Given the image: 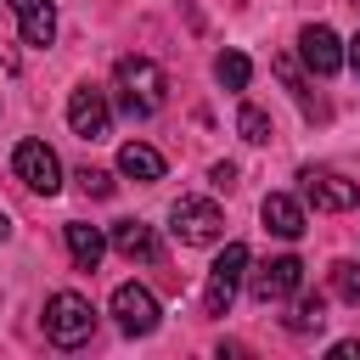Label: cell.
<instances>
[{"label": "cell", "instance_id": "52a82bcc", "mask_svg": "<svg viewBox=\"0 0 360 360\" xmlns=\"http://www.w3.org/2000/svg\"><path fill=\"white\" fill-rule=\"evenodd\" d=\"M304 287V264L292 259V253H281V259H264L259 270H253V281H248V292L259 298V304H281V298H292Z\"/></svg>", "mask_w": 360, "mask_h": 360}, {"label": "cell", "instance_id": "7c38bea8", "mask_svg": "<svg viewBox=\"0 0 360 360\" xmlns=\"http://www.w3.org/2000/svg\"><path fill=\"white\" fill-rule=\"evenodd\" d=\"M11 11H17V28H22V45H34V51H45L51 39H56V11H51V0H6Z\"/></svg>", "mask_w": 360, "mask_h": 360}, {"label": "cell", "instance_id": "ffe728a7", "mask_svg": "<svg viewBox=\"0 0 360 360\" xmlns=\"http://www.w3.org/2000/svg\"><path fill=\"white\" fill-rule=\"evenodd\" d=\"M332 292H338L343 304H360V264L338 259V264H332Z\"/></svg>", "mask_w": 360, "mask_h": 360}, {"label": "cell", "instance_id": "44dd1931", "mask_svg": "<svg viewBox=\"0 0 360 360\" xmlns=\"http://www.w3.org/2000/svg\"><path fill=\"white\" fill-rule=\"evenodd\" d=\"M79 186H84V197H112V174H107V169H90V163H84V169H79Z\"/></svg>", "mask_w": 360, "mask_h": 360}, {"label": "cell", "instance_id": "603a6c76", "mask_svg": "<svg viewBox=\"0 0 360 360\" xmlns=\"http://www.w3.org/2000/svg\"><path fill=\"white\" fill-rule=\"evenodd\" d=\"M332 360H360V343H354V338H343V343H332Z\"/></svg>", "mask_w": 360, "mask_h": 360}, {"label": "cell", "instance_id": "9a60e30c", "mask_svg": "<svg viewBox=\"0 0 360 360\" xmlns=\"http://www.w3.org/2000/svg\"><path fill=\"white\" fill-rule=\"evenodd\" d=\"M118 174H129V180H163V152L146 146V141H124L118 146Z\"/></svg>", "mask_w": 360, "mask_h": 360}, {"label": "cell", "instance_id": "7402d4cb", "mask_svg": "<svg viewBox=\"0 0 360 360\" xmlns=\"http://www.w3.org/2000/svg\"><path fill=\"white\" fill-rule=\"evenodd\" d=\"M208 180H214L219 191H231V186H236V163H214V169H208Z\"/></svg>", "mask_w": 360, "mask_h": 360}, {"label": "cell", "instance_id": "cb8c5ba5", "mask_svg": "<svg viewBox=\"0 0 360 360\" xmlns=\"http://www.w3.org/2000/svg\"><path fill=\"white\" fill-rule=\"evenodd\" d=\"M349 62H354V73H360V34L349 39Z\"/></svg>", "mask_w": 360, "mask_h": 360}, {"label": "cell", "instance_id": "5b68a950", "mask_svg": "<svg viewBox=\"0 0 360 360\" xmlns=\"http://www.w3.org/2000/svg\"><path fill=\"white\" fill-rule=\"evenodd\" d=\"M11 174H17L28 191L51 197V191L62 186V158H56L45 141H17V152H11Z\"/></svg>", "mask_w": 360, "mask_h": 360}, {"label": "cell", "instance_id": "4fadbf2b", "mask_svg": "<svg viewBox=\"0 0 360 360\" xmlns=\"http://www.w3.org/2000/svg\"><path fill=\"white\" fill-rule=\"evenodd\" d=\"M107 242H112L124 259H141V264H152V259H158V236H152V225H141V219H118Z\"/></svg>", "mask_w": 360, "mask_h": 360}, {"label": "cell", "instance_id": "484cf974", "mask_svg": "<svg viewBox=\"0 0 360 360\" xmlns=\"http://www.w3.org/2000/svg\"><path fill=\"white\" fill-rule=\"evenodd\" d=\"M354 6H360V0H354Z\"/></svg>", "mask_w": 360, "mask_h": 360}, {"label": "cell", "instance_id": "8992f818", "mask_svg": "<svg viewBox=\"0 0 360 360\" xmlns=\"http://www.w3.org/2000/svg\"><path fill=\"white\" fill-rule=\"evenodd\" d=\"M298 186H304V202H315L321 214H349L360 202V186L343 180L338 169H298Z\"/></svg>", "mask_w": 360, "mask_h": 360}, {"label": "cell", "instance_id": "277c9868", "mask_svg": "<svg viewBox=\"0 0 360 360\" xmlns=\"http://www.w3.org/2000/svg\"><path fill=\"white\" fill-rule=\"evenodd\" d=\"M242 270H248V248L242 242H225V253L208 264V287H202V309L208 315H231V298L242 287Z\"/></svg>", "mask_w": 360, "mask_h": 360}, {"label": "cell", "instance_id": "9c48e42d", "mask_svg": "<svg viewBox=\"0 0 360 360\" xmlns=\"http://www.w3.org/2000/svg\"><path fill=\"white\" fill-rule=\"evenodd\" d=\"M68 124H73V135H84V141H101V135H107V124H112V112H107V96H101L96 84H79V90L68 96Z\"/></svg>", "mask_w": 360, "mask_h": 360}, {"label": "cell", "instance_id": "e0dca14e", "mask_svg": "<svg viewBox=\"0 0 360 360\" xmlns=\"http://www.w3.org/2000/svg\"><path fill=\"white\" fill-rule=\"evenodd\" d=\"M214 79H219L225 90H248V79H253V62H248L242 51H219V56H214Z\"/></svg>", "mask_w": 360, "mask_h": 360}, {"label": "cell", "instance_id": "ba28073f", "mask_svg": "<svg viewBox=\"0 0 360 360\" xmlns=\"http://www.w3.org/2000/svg\"><path fill=\"white\" fill-rule=\"evenodd\" d=\"M112 315H118V326H124L129 338H146V332H158V298H152L141 281H124V287H112Z\"/></svg>", "mask_w": 360, "mask_h": 360}, {"label": "cell", "instance_id": "3957f363", "mask_svg": "<svg viewBox=\"0 0 360 360\" xmlns=\"http://www.w3.org/2000/svg\"><path fill=\"white\" fill-rule=\"evenodd\" d=\"M169 231H174L180 242H191V248H208V242H219L225 214H219L208 197H180V202L169 208Z\"/></svg>", "mask_w": 360, "mask_h": 360}, {"label": "cell", "instance_id": "8fae6325", "mask_svg": "<svg viewBox=\"0 0 360 360\" xmlns=\"http://www.w3.org/2000/svg\"><path fill=\"white\" fill-rule=\"evenodd\" d=\"M259 219H264V231L281 236V242H298V236H304V202L287 197V191H270V197L259 202Z\"/></svg>", "mask_w": 360, "mask_h": 360}, {"label": "cell", "instance_id": "6da1fadb", "mask_svg": "<svg viewBox=\"0 0 360 360\" xmlns=\"http://www.w3.org/2000/svg\"><path fill=\"white\" fill-rule=\"evenodd\" d=\"M118 90H124V112L129 118H152L169 101V79L152 56H118Z\"/></svg>", "mask_w": 360, "mask_h": 360}, {"label": "cell", "instance_id": "30bf717a", "mask_svg": "<svg viewBox=\"0 0 360 360\" xmlns=\"http://www.w3.org/2000/svg\"><path fill=\"white\" fill-rule=\"evenodd\" d=\"M298 56H304V68L321 73V79H332V73L343 68V45H338V34H332L326 22H309V28L298 34Z\"/></svg>", "mask_w": 360, "mask_h": 360}, {"label": "cell", "instance_id": "5bb4252c", "mask_svg": "<svg viewBox=\"0 0 360 360\" xmlns=\"http://www.w3.org/2000/svg\"><path fill=\"white\" fill-rule=\"evenodd\" d=\"M62 236H68V253H73V264H79V270H96V264H101V253H107V236H101L96 225H84V219H68V225H62Z\"/></svg>", "mask_w": 360, "mask_h": 360}, {"label": "cell", "instance_id": "d4e9b609", "mask_svg": "<svg viewBox=\"0 0 360 360\" xmlns=\"http://www.w3.org/2000/svg\"><path fill=\"white\" fill-rule=\"evenodd\" d=\"M6 236H11V214L0 208V242H6Z\"/></svg>", "mask_w": 360, "mask_h": 360}, {"label": "cell", "instance_id": "2e32d148", "mask_svg": "<svg viewBox=\"0 0 360 360\" xmlns=\"http://www.w3.org/2000/svg\"><path fill=\"white\" fill-rule=\"evenodd\" d=\"M298 304H292V315H287V332H321V321H326V298L321 292H292Z\"/></svg>", "mask_w": 360, "mask_h": 360}, {"label": "cell", "instance_id": "d6986e66", "mask_svg": "<svg viewBox=\"0 0 360 360\" xmlns=\"http://www.w3.org/2000/svg\"><path fill=\"white\" fill-rule=\"evenodd\" d=\"M236 129H242V141H253V146H264V141L276 135V129H270V112H264V107H253V101L236 112Z\"/></svg>", "mask_w": 360, "mask_h": 360}, {"label": "cell", "instance_id": "7a4b0ae2", "mask_svg": "<svg viewBox=\"0 0 360 360\" xmlns=\"http://www.w3.org/2000/svg\"><path fill=\"white\" fill-rule=\"evenodd\" d=\"M90 332H96V309H90V298L84 292H51L45 298V338L56 343V349H79V343H90Z\"/></svg>", "mask_w": 360, "mask_h": 360}, {"label": "cell", "instance_id": "ac0fdd59", "mask_svg": "<svg viewBox=\"0 0 360 360\" xmlns=\"http://www.w3.org/2000/svg\"><path fill=\"white\" fill-rule=\"evenodd\" d=\"M276 73H281V79H287V90L298 96V107H304V118H326V107H321V101L309 96V84L298 79V68H292V56H276Z\"/></svg>", "mask_w": 360, "mask_h": 360}]
</instances>
